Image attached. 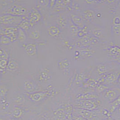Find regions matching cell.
I'll return each instance as SVG.
<instances>
[{"label": "cell", "instance_id": "36", "mask_svg": "<svg viewBox=\"0 0 120 120\" xmlns=\"http://www.w3.org/2000/svg\"></svg>", "mask_w": 120, "mask_h": 120}, {"label": "cell", "instance_id": "16", "mask_svg": "<svg viewBox=\"0 0 120 120\" xmlns=\"http://www.w3.org/2000/svg\"><path fill=\"white\" fill-rule=\"evenodd\" d=\"M45 96V93L42 92H36L30 94L29 97L34 102H38L44 98Z\"/></svg>", "mask_w": 120, "mask_h": 120}, {"label": "cell", "instance_id": "28", "mask_svg": "<svg viewBox=\"0 0 120 120\" xmlns=\"http://www.w3.org/2000/svg\"><path fill=\"white\" fill-rule=\"evenodd\" d=\"M114 25H120V18L119 17H116L113 19Z\"/></svg>", "mask_w": 120, "mask_h": 120}, {"label": "cell", "instance_id": "6", "mask_svg": "<svg viewBox=\"0 0 120 120\" xmlns=\"http://www.w3.org/2000/svg\"><path fill=\"white\" fill-rule=\"evenodd\" d=\"M22 47L25 51V52L29 57L34 58L37 57L38 55V49L37 45L34 43H25L23 44Z\"/></svg>", "mask_w": 120, "mask_h": 120}, {"label": "cell", "instance_id": "33", "mask_svg": "<svg viewBox=\"0 0 120 120\" xmlns=\"http://www.w3.org/2000/svg\"><path fill=\"white\" fill-rule=\"evenodd\" d=\"M3 54H4V52L2 51V50L0 49V56H2L3 55H4Z\"/></svg>", "mask_w": 120, "mask_h": 120}, {"label": "cell", "instance_id": "17", "mask_svg": "<svg viewBox=\"0 0 120 120\" xmlns=\"http://www.w3.org/2000/svg\"><path fill=\"white\" fill-rule=\"evenodd\" d=\"M27 39V35L22 29L19 27L17 40L21 43H24L26 42Z\"/></svg>", "mask_w": 120, "mask_h": 120}, {"label": "cell", "instance_id": "7", "mask_svg": "<svg viewBox=\"0 0 120 120\" xmlns=\"http://www.w3.org/2000/svg\"><path fill=\"white\" fill-rule=\"evenodd\" d=\"M51 75L49 69L47 68H43L38 72L37 76V80L41 83L47 82L51 79Z\"/></svg>", "mask_w": 120, "mask_h": 120}, {"label": "cell", "instance_id": "27", "mask_svg": "<svg viewBox=\"0 0 120 120\" xmlns=\"http://www.w3.org/2000/svg\"><path fill=\"white\" fill-rule=\"evenodd\" d=\"M113 29L115 33H116V34L118 35L120 34V25H114L113 27Z\"/></svg>", "mask_w": 120, "mask_h": 120}, {"label": "cell", "instance_id": "14", "mask_svg": "<svg viewBox=\"0 0 120 120\" xmlns=\"http://www.w3.org/2000/svg\"><path fill=\"white\" fill-rule=\"evenodd\" d=\"M119 74L116 72H111L103 77V79L107 84H112L117 82V78Z\"/></svg>", "mask_w": 120, "mask_h": 120}, {"label": "cell", "instance_id": "12", "mask_svg": "<svg viewBox=\"0 0 120 120\" xmlns=\"http://www.w3.org/2000/svg\"><path fill=\"white\" fill-rule=\"evenodd\" d=\"M47 31L50 36L53 38H58L60 34V28L56 25H51L47 28Z\"/></svg>", "mask_w": 120, "mask_h": 120}, {"label": "cell", "instance_id": "25", "mask_svg": "<svg viewBox=\"0 0 120 120\" xmlns=\"http://www.w3.org/2000/svg\"><path fill=\"white\" fill-rule=\"evenodd\" d=\"M8 91V88L3 84H0V98L4 97Z\"/></svg>", "mask_w": 120, "mask_h": 120}, {"label": "cell", "instance_id": "34", "mask_svg": "<svg viewBox=\"0 0 120 120\" xmlns=\"http://www.w3.org/2000/svg\"><path fill=\"white\" fill-rule=\"evenodd\" d=\"M2 6H1V5H0V9L1 8H2Z\"/></svg>", "mask_w": 120, "mask_h": 120}, {"label": "cell", "instance_id": "1", "mask_svg": "<svg viewBox=\"0 0 120 120\" xmlns=\"http://www.w3.org/2000/svg\"><path fill=\"white\" fill-rule=\"evenodd\" d=\"M20 1H14L4 11L2 14H9L19 17L26 16L33 8L20 3Z\"/></svg>", "mask_w": 120, "mask_h": 120}, {"label": "cell", "instance_id": "2", "mask_svg": "<svg viewBox=\"0 0 120 120\" xmlns=\"http://www.w3.org/2000/svg\"><path fill=\"white\" fill-rule=\"evenodd\" d=\"M24 17L9 14L0 15V25L6 27H18Z\"/></svg>", "mask_w": 120, "mask_h": 120}, {"label": "cell", "instance_id": "13", "mask_svg": "<svg viewBox=\"0 0 120 120\" xmlns=\"http://www.w3.org/2000/svg\"><path fill=\"white\" fill-rule=\"evenodd\" d=\"M20 68V66L16 60L13 59H10L8 60V63L6 70L9 71L16 72Z\"/></svg>", "mask_w": 120, "mask_h": 120}, {"label": "cell", "instance_id": "9", "mask_svg": "<svg viewBox=\"0 0 120 120\" xmlns=\"http://www.w3.org/2000/svg\"><path fill=\"white\" fill-rule=\"evenodd\" d=\"M59 68L65 74L67 75L70 71L71 64L68 60L64 58L60 60L57 63Z\"/></svg>", "mask_w": 120, "mask_h": 120}, {"label": "cell", "instance_id": "24", "mask_svg": "<svg viewBox=\"0 0 120 120\" xmlns=\"http://www.w3.org/2000/svg\"><path fill=\"white\" fill-rule=\"evenodd\" d=\"M8 63V60L5 58H1L0 59V69L2 71L6 69Z\"/></svg>", "mask_w": 120, "mask_h": 120}, {"label": "cell", "instance_id": "20", "mask_svg": "<svg viewBox=\"0 0 120 120\" xmlns=\"http://www.w3.org/2000/svg\"><path fill=\"white\" fill-rule=\"evenodd\" d=\"M57 23L59 27L64 28L67 25V20L64 17L59 16L57 19Z\"/></svg>", "mask_w": 120, "mask_h": 120}, {"label": "cell", "instance_id": "32", "mask_svg": "<svg viewBox=\"0 0 120 120\" xmlns=\"http://www.w3.org/2000/svg\"><path fill=\"white\" fill-rule=\"evenodd\" d=\"M117 83H118L119 85H120V74L119 75L118 77V78H117Z\"/></svg>", "mask_w": 120, "mask_h": 120}, {"label": "cell", "instance_id": "3", "mask_svg": "<svg viewBox=\"0 0 120 120\" xmlns=\"http://www.w3.org/2000/svg\"><path fill=\"white\" fill-rule=\"evenodd\" d=\"M25 17L33 26L41 21L42 19V15L36 7H33Z\"/></svg>", "mask_w": 120, "mask_h": 120}, {"label": "cell", "instance_id": "5", "mask_svg": "<svg viewBox=\"0 0 120 120\" xmlns=\"http://www.w3.org/2000/svg\"><path fill=\"white\" fill-rule=\"evenodd\" d=\"M18 30V27H6L4 28L3 34L11 42H13L17 40Z\"/></svg>", "mask_w": 120, "mask_h": 120}, {"label": "cell", "instance_id": "18", "mask_svg": "<svg viewBox=\"0 0 120 120\" xmlns=\"http://www.w3.org/2000/svg\"><path fill=\"white\" fill-rule=\"evenodd\" d=\"M71 19L73 22V23L75 24V25L77 26H79L80 27H82L83 26V20L82 18L79 15H76L72 14L71 16Z\"/></svg>", "mask_w": 120, "mask_h": 120}, {"label": "cell", "instance_id": "10", "mask_svg": "<svg viewBox=\"0 0 120 120\" xmlns=\"http://www.w3.org/2000/svg\"><path fill=\"white\" fill-rule=\"evenodd\" d=\"M120 95L117 91L112 89L106 90L104 94V98L110 103L113 102Z\"/></svg>", "mask_w": 120, "mask_h": 120}, {"label": "cell", "instance_id": "35", "mask_svg": "<svg viewBox=\"0 0 120 120\" xmlns=\"http://www.w3.org/2000/svg\"><path fill=\"white\" fill-rule=\"evenodd\" d=\"M0 120H3V119H0Z\"/></svg>", "mask_w": 120, "mask_h": 120}, {"label": "cell", "instance_id": "4", "mask_svg": "<svg viewBox=\"0 0 120 120\" xmlns=\"http://www.w3.org/2000/svg\"><path fill=\"white\" fill-rule=\"evenodd\" d=\"M76 106L79 109L92 111L97 108L98 104L95 101L90 99H86L80 100V101L77 102Z\"/></svg>", "mask_w": 120, "mask_h": 120}, {"label": "cell", "instance_id": "29", "mask_svg": "<svg viewBox=\"0 0 120 120\" xmlns=\"http://www.w3.org/2000/svg\"><path fill=\"white\" fill-rule=\"evenodd\" d=\"M93 33H94V35L96 37H100V36L101 35V32L99 30H96L93 31Z\"/></svg>", "mask_w": 120, "mask_h": 120}, {"label": "cell", "instance_id": "21", "mask_svg": "<svg viewBox=\"0 0 120 120\" xmlns=\"http://www.w3.org/2000/svg\"><path fill=\"white\" fill-rule=\"evenodd\" d=\"M84 17L87 20H91L93 19L94 15V13L92 10H88L84 12Z\"/></svg>", "mask_w": 120, "mask_h": 120}, {"label": "cell", "instance_id": "31", "mask_svg": "<svg viewBox=\"0 0 120 120\" xmlns=\"http://www.w3.org/2000/svg\"><path fill=\"white\" fill-rule=\"evenodd\" d=\"M4 28L1 27V26L0 25V34H3Z\"/></svg>", "mask_w": 120, "mask_h": 120}, {"label": "cell", "instance_id": "15", "mask_svg": "<svg viewBox=\"0 0 120 120\" xmlns=\"http://www.w3.org/2000/svg\"><path fill=\"white\" fill-rule=\"evenodd\" d=\"M33 27V26L30 23L25 17H24V19L18 26V27L22 29L26 33L29 30Z\"/></svg>", "mask_w": 120, "mask_h": 120}, {"label": "cell", "instance_id": "26", "mask_svg": "<svg viewBox=\"0 0 120 120\" xmlns=\"http://www.w3.org/2000/svg\"><path fill=\"white\" fill-rule=\"evenodd\" d=\"M0 41L1 44L4 45H8L11 42V40L4 35L1 36L0 37Z\"/></svg>", "mask_w": 120, "mask_h": 120}, {"label": "cell", "instance_id": "19", "mask_svg": "<svg viewBox=\"0 0 120 120\" xmlns=\"http://www.w3.org/2000/svg\"><path fill=\"white\" fill-rule=\"evenodd\" d=\"M110 110L111 113H112L115 112L120 106V95L113 102L110 104Z\"/></svg>", "mask_w": 120, "mask_h": 120}, {"label": "cell", "instance_id": "23", "mask_svg": "<svg viewBox=\"0 0 120 120\" xmlns=\"http://www.w3.org/2000/svg\"><path fill=\"white\" fill-rule=\"evenodd\" d=\"M110 54L112 56H118L120 55V47L118 46H113L109 50Z\"/></svg>", "mask_w": 120, "mask_h": 120}, {"label": "cell", "instance_id": "8", "mask_svg": "<svg viewBox=\"0 0 120 120\" xmlns=\"http://www.w3.org/2000/svg\"><path fill=\"white\" fill-rule=\"evenodd\" d=\"M27 35L30 39L33 41H38L42 37V32L39 28L33 26L27 33Z\"/></svg>", "mask_w": 120, "mask_h": 120}, {"label": "cell", "instance_id": "30", "mask_svg": "<svg viewBox=\"0 0 120 120\" xmlns=\"http://www.w3.org/2000/svg\"><path fill=\"white\" fill-rule=\"evenodd\" d=\"M74 119L75 120H88L87 119H85L84 117H83L82 116H75Z\"/></svg>", "mask_w": 120, "mask_h": 120}, {"label": "cell", "instance_id": "22", "mask_svg": "<svg viewBox=\"0 0 120 120\" xmlns=\"http://www.w3.org/2000/svg\"><path fill=\"white\" fill-rule=\"evenodd\" d=\"M107 68L106 65L104 64H100L97 67V71L99 74L103 75L105 74L107 71Z\"/></svg>", "mask_w": 120, "mask_h": 120}, {"label": "cell", "instance_id": "11", "mask_svg": "<svg viewBox=\"0 0 120 120\" xmlns=\"http://www.w3.org/2000/svg\"><path fill=\"white\" fill-rule=\"evenodd\" d=\"M24 90L27 92L31 93L34 92L38 88L36 84L30 80H25L24 82Z\"/></svg>", "mask_w": 120, "mask_h": 120}]
</instances>
